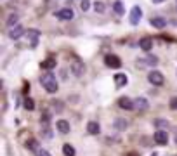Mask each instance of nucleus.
Segmentation results:
<instances>
[{
    "label": "nucleus",
    "mask_w": 177,
    "mask_h": 156,
    "mask_svg": "<svg viewBox=\"0 0 177 156\" xmlns=\"http://www.w3.org/2000/svg\"><path fill=\"white\" fill-rule=\"evenodd\" d=\"M56 128L59 130L61 134H68V132H70V123L66 122V120H57Z\"/></svg>",
    "instance_id": "obj_15"
},
{
    "label": "nucleus",
    "mask_w": 177,
    "mask_h": 156,
    "mask_svg": "<svg viewBox=\"0 0 177 156\" xmlns=\"http://www.w3.org/2000/svg\"><path fill=\"white\" fill-rule=\"evenodd\" d=\"M26 146H28L30 149H33V151H38V146H37V142H35V141H30Z\"/></svg>",
    "instance_id": "obj_27"
},
{
    "label": "nucleus",
    "mask_w": 177,
    "mask_h": 156,
    "mask_svg": "<svg viewBox=\"0 0 177 156\" xmlns=\"http://www.w3.org/2000/svg\"><path fill=\"white\" fill-rule=\"evenodd\" d=\"M154 125L162 130V128H167V127H169V122H165V120H154Z\"/></svg>",
    "instance_id": "obj_24"
},
{
    "label": "nucleus",
    "mask_w": 177,
    "mask_h": 156,
    "mask_svg": "<svg viewBox=\"0 0 177 156\" xmlns=\"http://www.w3.org/2000/svg\"><path fill=\"white\" fill-rule=\"evenodd\" d=\"M104 4H102V2H94V11L96 12H99V14H102V12H104Z\"/></svg>",
    "instance_id": "obj_22"
},
{
    "label": "nucleus",
    "mask_w": 177,
    "mask_h": 156,
    "mask_svg": "<svg viewBox=\"0 0 177 156\" xmlns=\"http://www.w3.org/2000/svg\"><path fill=\"white\" fill-rule=\"evenodd\" d=\"M24 108H26V109H33V108H35L33 101H31V99H26V101H24Z\"/></svg>",
    "instance_id": "obj_26"
},
{
    "label": "nucleus",
    "mask_w": 177,
    "mask_h": 156,
    "mask_svg": "<svg viewBox=\"0 0 177 156\" xmlns=\"http://www.w3.org/2000/svg\"><path fill=\"white\" fill-rule=\"evenodd\" d=\"M148 101L144 99V97H139V99L134 101V109H137V111H144V109H148Z\"/></svg>",
    "instance_id": "obj_12"
},
{
    "label": "nucleus",
    "mask_w": 177,
    "mask_h": 156,
    "mask_svg": "<svg viewBox=\"0 0 177 156\" xmlns=\"http://www.w3.org/2000/svg\"><path fill=\"white\" fill-rule=\"evenodd\" d=\"M18 19H19L18 14H11V16H9V19H7V26H11V28H12V26L18 23Z\"/></svg>",
    "instance_id": "obj_21"
},
{
    "label": "nucleus",
    "mask_w": 177,
    "mask_h": 156,
    "mask_svg": "<svg viewBox=\"0 0 177 156\" xmlns=\"http://www.w3.org/2000/svg\"><path fill=\"white\" fill-rule=\"evenodd\" d=\"M154 142H156V144H162V146L169 142V135H167L165 130H156V132H154Z\"/></svg>",
    "instance_id": "obj_7"
},
{
    "label": "nucleus",
    "mask_w": 177,
    "mask_h": 156,
    "mask_svg": "<svg viewBox=\"0 0 177 156\" xmlns=\"http://www.w3.org/2000/svg\"><path fill=\"white\" fill-rule=\"evenodd\" d=\"M127 125L128 123L125 122V120H117V122H115V128L117 130H125L127 128Z\"/></svg>",
    "instance_id": "obj_20"
},
{
    "label": "nucleus",
    "mask_w": 177,
    "mask_h": 156,
    "mask_svg": "<svg viewBox=\"0 0 177 156\" xmlns=\"http://www.w3.org/2000/svg\"><path fill=\"white\" fill-rule=\"evenodd\" d=\"M149 24L153 26V28H156V30H162V28L167 26V21H165V18H151Z\"/></svg>",
    "instance_id": "obj_9"
},
{
    "label": "nucleus",
    "mask_w": 177,
    "mask_h": 156,
    "mask_svg": "<svg viewBox=\"0 0 177 156\" xmlns=\"http://www.w3.org/2000/svg\"><path fill=\"white\" fill-rule=\"evenodd\" d=\"M139 47L143 49V50H151V47H153V40H151L149 37H144V38H141L139 40Z\"/></svg>",
    "instance_id": "obj_16"
},
{
    "label": "nucleus",
    "mask_w": 177,
    "mask_h": 156,
    "mask_svg": "<svg viewBox=\"0 0 177 156\" xmlns=\"http://www.w3.org/2000/svg\"><path fill=\"white\" fill-rule=\"evenodd\" d=\"M113 11L117 12L118 16H122V14H123V12H125V9H123V5H122V2H115V4H113Z\"/></svg>",
    "instance_id": "obj_19"
},
{
    "label": "nucleus",
    "mask_w": 177,
    "mask_h": 156,
    "mask_svg": "<svg viewBox=\"0 0 177 156\" xmlns=\"http://www.w3.org/2000/svg\"><path fill=\"white\" fill-rule=\"evenodd\" d=\"M170 109H177V97L170 99Z\"/></svg>",
    "instance_id": "obj_28"
},
{
    "label": "nucleus",
    "mask_w": 177,
    "mask_h": 156,
    "mask_svg": "<svg viewBox=\"0 0 177 156\" xmlns=\"http://www.w3.org/2000/svg\"><path fill=\"white\" fill-rule=\"evenodd\" d=\"M175 142H177V135H175Z\"/></svg>",
    "instance_id": "obj_31"
},
{
    "label": "nucleus",
    "mask_w": 177,
    "mask_h": 156,
    "mask_svg": "<svg viewBox=\"0 0 177 156\" xmlns=\"http://www.w3.org/2000/svg\"><path fill=\"white\" fill-rule=\"evenodd\" d=\"M56 66V59H49L45 63H42V68H45V70H50V68Z\"/></svg>",
    "instance_id": "obj_23"
},
{
    "label": "nucleus",
    "mask_w": 177,
    "mask_h": 156,
    "mask_svg": "<svg viewBox=\"0 0 177 156\" xmlns=\"http://www.w3.org/2000/svg\"><path fill=\"white\" fill-rule=\"evenodd\" d=\"M141 16H143V11H141V7H132V11H130V24H139V21H141Z\"/></svg>",
    "instance_id": "obj_5"
},
{
    "label": "nucleus",
    "mask_w": 177,
    "mask_h": 156,
    "mask_svg": "<svg viewBox=\"0 0 177 156\" xmlns=\"http://www.w3.org/2000/svg\"><path fill=\"white\" fill-rule=\"evenodd\" d=\"M26 35H28V38L31 40V47H37L38 45V38H40V31L38 30H28Z\"/></svg>",
    "instance_id": "obj_10"
},
{
    "label": "nucleus",
    "mask_w": 177,
    "mask_h": 156,
    "mask_svg": "<svg viewBox=\"0 0 177 156\" xmlns=\"http://www.w3.org/2000/svg\"><path fill=\"white\" fill-rule=\"evenodd\" d=\"M40 83L44 85V89L47 90L49 94H56L57 92V80H56V75L54 73H45V75H42V78H40Z\"/></svg>",
    "instance_id": "obj_1"
},
{
    "label": "nucleus",
    "mask_w": 177,
    "mask_h": 156,
    "mask_svg": "<svg viewBox=\"0 0 177 156\" xmlns=\"http://www.w3.org/2000/svg\"><path fill=\"white\" fill-rule=\"evenodd\" d=\"M118 106H120L122 109H134V101H130L128 97H120V101H118Z\"/></svg>",
    "instance_id": "obj_11"
},
{
    "label": "nucleus",
    "mask_w": 177,
    "mask_h": 156,
    "mask_svg": "<svg viewBox=\"0 0 177 156\" xmlns=\"http://www.w3.org/2000/svg\"><path fill=\"white\" fill-rule=\"evenodd\" d=\"M160 2H163V0H153V4H160Z\"/></svg>",
    "instance_id": "obj_30"
},
{
    "label": "nucleus",
    "mask_w": 177,
    "mask_h": 156,
    "mask_svg": "<svg viewBox=\"0 0 177 156\" xmlns=\"http://www.w3.org/2000/svg\"><path fill=\"white\" fill-rule=\"evenodd\" d=\"M23 35H24V28L23 26H19V24L12 26L11 31H9V37H11L12 40H18V38H21Z\"/></svg>",
    "instance_id": "obj_6"
},
{
    "label": "nucleus",
    "mask_w": 177,
    "mask_h": 156,
    "mask_svg": "<svg viewBox=\"0 0 177 156\" xmlns=\"http://www.w3.org/2000/svg\"><path fill=\"white\" fill-rule=\"evenodd\" d=\"M106 66H109V68H115V70H118V68L122 66V61L118 59V56H111V54H109V56H106Z\"/></svg>",
    "instance_id": "obj_8"
},
{
    "label": "nucleus",
    "mask_w": 177,
    "mask_h": 156,
    "mask_svg": "<svg viewBox=\"0 0 177 156\" xmlns=\"http://www.w3.org/2000/svg\"><path fill=\"white\" fill-rule=\"evenodd\" d=\"M141 66H156L158 64V57H154V56H148L144 57V61H141Z\"/></svg>",
    "instance_id": "obj_17"
},
{
    "label": "nucleus",
    "mask_w": 177,
    "mask_h": 156,
    "mask_svg": "<svg viewBox=\"0 0 177 156\" xmlns=\"http://www.w3.org/2000/svg\"><path fill=\"white\" fill-rule=\"evenodd\" d=\"M37 156H50V153L45 151V149H38V151H37Z\"/></svg>",
    "instance_id": "obj_29"
},
{
    "label": "nucleus",
    "mask_w": 177,
    "mask_h": 156,
    "mask_svg": "<svg viewBox=\"0 0 177 156\" xmlns=\"http://www.w3.org/2000/svg\"><path fill=\"white\" fill-rule=\"evenodd\" d=\"M153 156H158V154H153Z\"/></svg>",
    "instance_id": "obj_32"
},
{
    "label": "nucleus",
    "mask_w": 177,
    "mask_h": 156,
    "mask_svg": "<svg viewBox=\"0 0 177 156\" xmlns=\"http://www.w3.org/2000/svg\"><path fill=\"white\" fill-rule=\"evenodd\" d=\"M63 154H64V156H75L76 151H75V148H73V146L64 144V146H63Z\"/></svg>",
    "instance_id": "obj_18"
},
{
    "label": "nucleus",
    "mask_w": 177,
    "mask_h": 156,
    "mask_svg": "<svg viewBox=\"0 0 177 156\" xmlns=\"http://www.w3.org/2000/svg\"><path fill=\"white\" fill-rule=\"evenodd\" d=\"M56 18L63 19V21H70V19L75 18V12H73L71 7H64V9H61V11L56 12Z\"/></svg>",
    "instance_id": "obj_3"
},
{
    "label": "nucleus",
    "mask_w": 177,
    "mask_h": 156,
    "mask_svg": "<svg viewBox=\"0 0 177 156\" xmlns=\"http://www.w3.org/2000/svg\"><path fill=\"white\" fill-rule=\"evenodd\" d=\"M128 82V78L125 73H117L115 75V83H117V87H125Z\"/></svg>",
    "instance_id": "obj_14"
},
{
    "label": "nucleus",
    "mask_w": 177,
    "mask_h": 156,
    "mask_svg": "<svg viewBox=\"0 0 177 156\" xmlns=\"http://www.w3.org/2000/svg\"><path fill=\"white\" fill-rule=\"evenodd\" d=\"M89 7H91V0H80V9H82L83 12L89 11Z\"/></svg>",
    "instance_id": "obj_25"
},
{
    "label": "nucleus",
    "mask_w": 177,
    "mask_h": 156,
    "mask_svg": "<svg viewBox=\"0 0 177 156\" xmlns=\"http://www.w3.org/2000/svg\"><path fill=\"white\" fill-rule=\"evenodd\" d=\"M83 71H85V66H83L82 61H78V59L73 61V63H71V73L75 75V76H82Z\"/></svg>",
    "instance_id": "obj_4"
},
{
    "label": "nucleus",
    "mask_w": 177,
    "mask_h": 156,
    "mask_svg": "<svg viewBox=\"0 0 177 156\" xmlns=\"http://www.w3.org/2000/svg\"><path fill=\"white\" fill-rule=\"evenodd\" d=\"M148 82H149V83H153V85H156V87L163 85V75L160 73L158 70L149 71V73H148Z\"/></svg>",
    "instance_id": "obj_2"
},
{
    "label": "nucleus",
    "mask_w": 177,
    "mask_h": 156,
    "mask_svg": "<svg viewBox=\"0 0 177 156\" xmlns=\"http://www.w3.org/2000/svg\"><path fill=\"white\" fill-rule=\"evenodd\" d=\"M87 132L91 135H97L99 132H101V127H99L97 122H89L87 123Z\"/></svg>",
    "instance_id": "obj_13"
}]
</instances>
